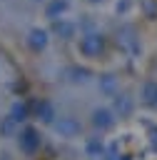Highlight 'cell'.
<instances>
[{
	"mask_svg": "<svg viewBox=\"0 0 157 160\" xmlns=\"http://www.w3.org/2000/svg\"><path fill=\"white\" fill-rule=\"evenodd\" d=\"M77 50H80V55H85V58H97V55L105 50V38H102L100 32H95V30H87V32L80 35Z\"/></svg>",
	"mask_w": 157,
	"mask_h": 160,
	"instance_id": "6da1fadb",
	"label": "cell"
},
{
	"mask_svg": "<svg viewBox=\"0 0 157 160\" xmlns=\"http://www.w3.org/2000/svg\"><path fill=\"white\" fill-rule=\"evenodd\" d=\"M90 122H92V128H95V130L105 132V130H112V128H115L117 118H115L112 108H107V105H100V108H95V110L90 112Z\"/></svg>",
	"mask_w": 157,
	"mask_h": 160,
	"instance_id": "7a4b0ae2",
	"label": "cell"
},
{
	"mask_svg": "<svg viewBox=\"0 0 157 160\" xmlns=\"http://www.w3.org/2000/svg\"><path fill=\"white\" fill-rule=\"evenodd\" d=\"M25 42H27V48H30L32 52H42V50H47V45H50V30H45V28H40V25H35V28H30V30H27Z\"/></svg>",
	"mask_w": 157,
	"mask_h": 160,
	"instance_id": "3957f363",
	"label": "cell"
},
{
	"mask_svg": "<svg viewBox=\"0 0 157 160\" xmlns=\"http://www.w3.org/2000/svg\"><path fill=\"white\" fill-rule=\"evenodd\" d=\"M17 145H20V150H22L25 155L37 152V150H40V132H37L35 128H22V130L17 132Z\"/></svg>",
	"mask_w": 157,
	"mask_h": 160,
	"instance_id": "277c9868",
	"label": "cell"
},
{
	"mask_svg": "<svg viewBox=\"0 0 157 160\" xmlns=\"http://www.w3.org/2000/svg\"><path fill=\"white\" fill-rule=\"evenodd\" d=\"M52 128H55V132L60 138H77L80 135V122H77V118H70V115L57 118L52 122Z\"/></svg>",
	"mask_w": 157,
	"mask_h": 160,
	"instance_id": "5b68a950",
	"label": "cell"
},
{
	"mask_svg": "<svg viewBox=\"0 0 157 160\" xmlns=\"http://www.w3.org/2000/svg\"><path fill=\"white\" fill-rule=\"evenodd\" d=\"M132 110H135V100L127 92L112 95V112H115V118H127Z\"/></svg>",
	"mask_w": 157,
	"mask_h": 160,
	"instance_id": "8992f818",
	"label": "cell"
},
{
	"mask_svg": "<svg viewBox=\"0 0 157 160\" xmlns=\"http://www.w3.org/2000/svg\"><path fill=\"white\" fill-rule=\"evenodd\" d=\"M52 32H55L57 38H62V40H72V38L77 35V25H75L72 20H67V18H60V20L52 22Z\"/></svg>",
	"mask_w": 157,
	"mask_h": 160,
	"instance_id": "52a82bcc",
	"label": "cell"
},
{
	"mask_svg": "<svg viewBox=\"0 0 157 160\" xmlns=\"http://www.w3.org/2000/svg\"><path fill=\"white\" fill-rule=\"evenodd\" d=\"M67 10H70V0H47L45 2V18H50L52 22L65 18Z\"/></svg>",
	"mask_w": 157,
	"mask_h": 160,
	"instance_id": "ba28073f",
	"label": "cell"
},
{
	"mask_svg": "<svg viewBox=\"0 0 157 160\" xmlns=\"http://www.w3.org/2000/svg\"><path fill=\"white\" fill-rule=\"evenodd\" d=\"M35 112H37V118H40V122H45V125H52V122L57 120V112H55V105H52L50 100H40V102L35 105Z\"/></svg>",
	"mask_w": 157,
	"mask_h": 160,
	"instance_id": "9c48e42d",
	"label": "cell"
},
{
	"mask_svg": "<svg viewBox=\"0 0 157 160\" xmlns=\"http://www.w3.org/2000/svg\"><path fill=\"white\" fill-rule=\"evenodd\" d=\"M142 102L150 108H157V80H147L142 85Z\"/></svg>",
	"mask_w": 157,
	"mask_h": 160,
	"instance_id": "30bf717a",
	"label": "cell"
},
{
	"mask_svg": "<svg viewBox=\"0 0 157 160\" xmlns=\"http://www.w3.org/2000/svg\"><path fill=\"white\" fill-rule=\"evenodd\" d=\"M17 125L22 122V120H27L30 118V108H27V102H20V100H15L12 105H10V112H7Z\"/></svg>",
	"mask_w": 157,
	"mask_h": 160,
	"instance_id": "8fae6325",
	"label": "cell"
},
{
	"mask_svg": "<svg viewBox=\"0 0 157 160\" xmlns=\"http://www.w3.org/2000/svg\"><path fill=\"white\" fill-rule=\"evenodd\" d=\"M85 152H87L90 158H102V155L107 152V150H105V140H102V138H87Z\"/></svg>",
	"mask_w": 157,
	"mask_h": 160,
	"instance_id": "7c38bea8",
	"label": "cell"
},
{
	"mask_svg": "<svg viewBox=\"0 0 157 160\" xmlns=\"http://www.w3.org/2000/svg\"><path fill=\"white\" fill-rule=\"evenodd\" d=\"M97 85H100V90H102L105 95H117V78H115L112 72H105V75H100Z\"/></svg>",
	"mask_w": 157,
	"mask_h": 160,
	"instance_id": "4fadbf2b",
	"label": "cell"
},
{
	"mask_svg": "<svg viewBox=\"0 0 157 160\" xmlns=\"http://www.w3.org/2000/svg\"><path fill=\"white\" fill-rule=\"evenodd\" d=\"M0 132H2V135H15V132H17V122H15L10 115H5V118L0 120Z\"/></svg>",
	"mask_w": 157,
	"mask_h": 160,
	"instance_id": "5bb4252c",
	"label": "cell"
},
{
	"mask_svg": "<svg viewBox=\"0 0 157 160\" xmlns=\"http://www.w3.org/2000/svg\"><path fill=\"white\" fill-rule=\"evenodd\" d=\"M140 5H142V12L147 18H155L157 15V2L155 0H140Z\"/></svg>",
	"mask_w": 157,
	"mask_h": 160,
	"instance_id": "9a60e30c",
	"label": "cell"
},
{
	"mask_svg": "<svg viewBox=\"0 0 157 160\" xmlns=\"http://www.w3.org/2000/svg\"><path fill=\"white\" fill-rule=\"evenodd\" d=\"M70 75H72V82H85V80L90 78V72H87L85 68H72Z\"/></svg>",
	"mask_w": 157,
	"mask_h": 160,
	"instance_id": "2e32d148",
	"label": "cell"
},
{
	"mask_svg": "<svg viewBox=\"0 0 157 160\" xmlns=\"http://www.w3.org/2000/svg\"><path fill=\"white\" fill-rule=\"evenodd\" d=\"M130 8H132V0H117V5H115L117 12H127Z\"/></svg>",
	"mask_w": 157,
	"mask_h": 160,
	"instance_id": "e0dca14e",
	"label": "cell"
},
{
	"mask_svg": "<svg viewBox=\"0 0 157 160\" xmlns=\"http://www.w3.org/2000/svg\"><path fill=\"white\" fill-rule=\"evenodd\" d=\"M100 160H120V158H117V155H115V152H105V155H102V158H100Z\"/></svg>",
	"mask_w": 157,
	"mask_h": 160,
	"instance_id": "ac0fdd59",
	"label": "cell"
},
{
	"mask_svg": "<svg viewBox=\"0 0 157 160\" xmlns=\"http://www.w3.org/2000/svg\"><path fill=\"white\" fill-rule=\"evenodd\" d=\"M85 2H90V5H102L105 0H85Z\"/></svg>",
	"mask_w": 157,
	"mask_h": 160,
	"instance_id": "d6986e66",
	"label": "cell"
},
{
	"mask_svg": "<svg viewBox=\"0 0 157 160\" xmlns=\"http://www.w3.org/2000/svg\"><path fill=\"white\" fill-rule=\"evenodd\" d=\"M32 2H47V0H32Z\"/></svg>",
	"mask_w": 157,
	"mask_h": 160,
	"instance_id": "ffe728a7",
	"label": "cell"
}]
</instances>
